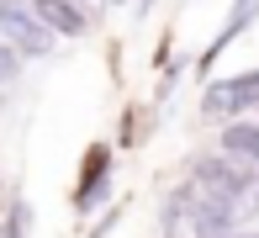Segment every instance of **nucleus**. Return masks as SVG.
Returning <instances> with one entry per match:
<instances>
[{
  "label": "nucleus",
  "mask_w": 259,
  "mask_h": 238,
  "mask_svg": "<svg viewBox=\"0 0 259 238\" xmlns=\"http://www.w3.org/2000/svg\"><path fill=\"white\" fill-rule=\"evenodd\" d=\"M259 106V69H243V74H222L201 90V116L206 122H233V116H249Z\"/></svg>",
  "instance_id": "f257e3e1"
},
{
  "label": "nucleus",
  "mask_w": 259,
  "mask_h": 238,
  "mask_svg": "<svg viewBox=\"0 0 259 238\" xmlns=\"http://www.w3.org/2000/svg\"><path fill=\"white\" fill-rule=\"evenodd\" d=\"M0 37L16 48L21 58H48L53 48H58V37L32 16L27 0H0Z\"/></svg>",
  "instance_id": "f03ea898"
},
{
  "label": "nucleus",
  "mask_w": 259,
  "mask_h": 238,
  "mask_svg": "<svg viewBox=\"0 0 259 238\" xmlns=\"http://www.w3.org/2000/svg\"><path fill=\"white\" fill-rule=\"evenodd\" d=\"M159 233H164V238H217L211 217L196 207V196H191L185 185L169 190V201H164V212H159Z\"/></svg>",
  "instance_id": "7ed1b4c3"
},
{
  "label": "nucleus",
  "mask_w": 259,
  "mask_h": 238,
  "mask_svg": "<svg viewBox=\"0 0 259 238\" xmlns=\"http://www.w3.org/2000/svg\"><path fill=\"white\" fill-rule=\"evenodd\" d=\"M106 196H111V148L96 143V148L85 153V175H79V190H74V212L90 217V212L106 207Z\"/></svg>",
  "instance_id": "20e7f679"
},
{
  "label": "nucleus",
  "mask_w": 259,
  "mask_h": 238,
  "mask_svg": "<svg viewBox=\"0 0 259 238\" xmlns=\"http://www.w3.org/2000/svg\"><path fill=\"white\" fill-rule=\"evenodd\" d=\"M217 153L233 164H249L259 170V116H233L217 127Z\"/></svg>",
  "instance_id": "39448f33"
},
{
  "label": "nucleus",
  "mask_w": 259,
  "mask_h": 238,
  "mask_svg": "<svg viewBox=\"0 0 259 238\" xmlns=\"http://www.w3.org/2000/svg\"><path fill=\"white\" fill-rule=\"evenodd\" d=\"M27 6H32V16H37L53 37H85L90 32V16L74 6V0H27Z\"/></svg>",
  "instance_id": "423d86ee"
},
{
  "label": "nucleus",
  "mask_w": 259,
  "mask_h": 238,
  "mask_svg": "<svg viewBox=\"0 0 259 238\" xmlns=\"http://www.w3.org/2000/svg\"><path fill=\"white\" fill-rule=\"evenodd\" d=\"M21 64H27V58H21L16 48H11L6 37H0V90H11V85L21 80Z\"/></svg>",
  "instance_id": "0eeeda50"
},
{
  "label": "nucleus",
  "mask_w": 259,
  "mask_h": 238,
  "mask_svg": "<svg viewBox=\"0 0 259 238\" xmlns=\"http://www.w3.org/2000/svg\"><path fill=\"white\" fill-rule=\"evenodd\" d=\"M11 201H16V196H11V185H6V175H0V222H6V212H11Z\"/></svg>",
  "instance_id": "6e6552de"
},
{
  "label": "nucleus",
  "mask_w": 259,
  "mask_h": 238,
  "mask_svg": "<svg viewBox=\"0 0 259 238\" xmlns=\"http://www.w3.org/2000/svg\"><path fill=\"white\" fill-rule=\"evenodd\" d=\"M228 238H259V233H228Z\"/></svg>",
  "instance_id": "1a4fd4ad"
},
{
  "label": "nucleus",
  "mask_w": 259,
  "mask_h": 238,
  "mask_svg": "<svg viewBox=\"0 0 259 238\" xmlns=\"http://www.w3.org/2000/svg\"><path fill=\"white\" fill-rule=\"evenodd\" d=\"M148 6H154V0H138V11H148Z\"/></svg>",
  "instance_id": "9d476101"
},
{
  "label": "nucleus",
  "mask_w": 259,
  "mask_h": 238,
  "mask_svg": "<svg viewBox=\"0 0 259 238\" xmlns=\"http://www.w3.org/2000/svg\"><path fill=\"white\" fill-rule=\"evenodd\" d=\"M111 6H122V0H111Z\"/></svg>",
  "instance_id": "9b49d317"
}]
</instances>
